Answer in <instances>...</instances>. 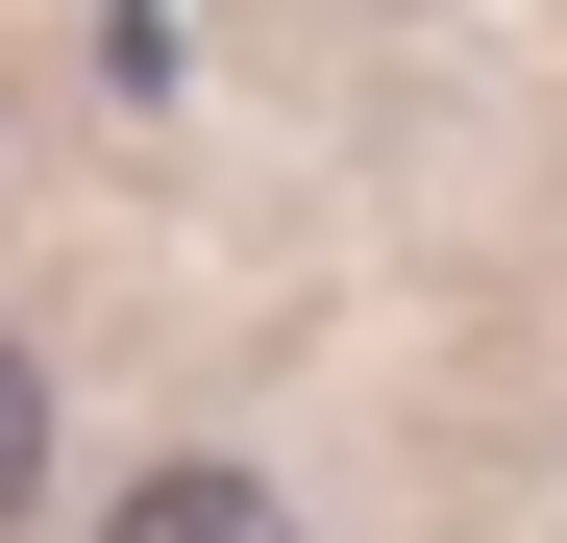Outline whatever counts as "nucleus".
Here are the masks:
<instances>
[{"label":"nucleus","mask_w":567,"mask_h":543,"mask_svg":"<svg viewBox=\"0 0 567 543\" xmlns=\"http://www.w3.org/2000/svg\"><path fill=\"white\" fill-rule=\"evenodd\" d=\"M100 543H297V494H271V470H148Z\"/></svg>","instance_id":"nucleus-1"},{"label":"nucleus","mask_w":567,"mask_h":543,"mask_svg":"<svg viewBox=\"0 0 567 543\" xmlns=\"http://www.w3.org/2000/svg\"><path fill=\"white\" fill-rule=\"evenodd\" d=\"M25 494H50V371L0 346V519H25Z\"/></svg>","instance_id":"nucleus-2"}]
</instances>
